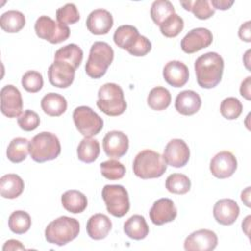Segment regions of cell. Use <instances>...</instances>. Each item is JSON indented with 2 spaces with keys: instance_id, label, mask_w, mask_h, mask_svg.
I'll return each mask as SVG.
<instances>
[{
  "instance_id": "6da1fadb",
  "label": "cell",
  "mask_w": 251,
  "mask_h": 251,
  "mask_svg": "<svg viewBox=\"0 0 251 251\" xmlns=\"http://www.w3.org/2000/svg\"><path fill=\"white\" fill-rule=\"evenodd\" d=\"M197 83L202 88L217 86L223 76L224 60L216 52H208L198 57L194 63Z\"/></svg>"
},
{
  "instance_id": "7a4b0ae2",
  "label": "cell",
  "mask_w": 251,
  "mask_h": 251,
  "mask_svg": "<svg viewBox=\"0 0 251 251\" xmlns=\"http://www.w3.org/2000/svg\"><path fill=\"white\" fill-rule=\"evenodd\" d=\"M167 163L164 157L153 150L140 151L134 158L132 169L136 176L142 179L157 178L167 171Z\"/></svg>"
},
{
  "instance_id": "3957f363",
  "label": "cell",
  "mask_w": 251,
  "mask_h": 251,
  "mask_svg": "<svg viewBox=\"0 0 251 251\" xmlns=\"http://www.w3.org/2000/svg\"><path fill=\"white\" fill-rule=\"evenodd\" d=\"M79 233V223L76 219L62 216L48 224L45 228V238L49 243L58 246L73 241Z\"/></svg>"
},
{
  "instance_id": "277c9868",
  "label": "cell",
  "mask_w": 251,
  "mask_h": 251,
  "mask_svg": "<svg viewBox=\"0 0 251 251\" xmlns=\"http://www.w3.org/2000/svg\"><path fill=\"white\" fill-rule=\"evenodd\" d=\"M114 60L113 48L104 41H96L92 44L89 56L85 64V73L91 78L102 77Z\"/></svg>"
},
{
  "instance_id": "5b68a950",
  "label": "cell",
  "mask_w": 251,
  "mask_h": 251,
  "mask_svg": "<svg viewBox=\"0 0 251 251\" xmlns=\"http://www.w3.org/2000/svg\"><path fill=\"white\" fill-rule=\"evenodd\" d=\"M96 105L104 114L111 117L122 115L127 107L122 87L113 82L105 83L99 88Z\"/></svg>"
},
{
  "instance_id": "8992f818",
  "label": "cell",
  "mask_w": 251,
  "mask_h": 251,
  "mask_svg": "<svg viewBox=\"0 0 251 251\" xmlns=\"http://www.w3.org/2000/svg\"><path fill=\"white\" fill-rule=\"evenodd\" d=\"M29 154L33 161L44 163L56 159L61 153L59 138L52 132L42 131L29 141Z\"/></svg>"
},
{
  "instance_id": "52a82bcc",
  "label": "cell",
  "mask_w": 251,
  "mask_h": 251,
  "mask_svg": "<svg viewBox=\"0 0 251 251\" xmlns=\"http://www.w3.org/2000/svg\"><path fill=\"white\" fill-rule=\"evenodd\" d=\"M102 198L107 211L117 218H122L129 211V197L127 190L120 184H106L102 189Z\"/></svg>"
},
{
  "instance_id": "ba28073f",
  "label": "cell",
  "mask_w": 251,
  "mask_h": 251,
  "mask_svg": "<svg viewBox=\"0 0 251 251\" xmlns=\"http://www.w3.org/2000/svg\"><path fill=\"white\" fill-rule=\"evenodd\" d=\"M73 119L76 129L84 137H92L103 128L102 118L87 106L76 107L74 110Z\"/></svg>"
},
{
  "instance_id": "9c48e42d",
  "label": "cell",
  "mask_w": 251,
  "mask_h": 251,
  "mask_svg": "<svg viewBox=\"0 0 251 251\" xmlns=\"http://www.w3.org/2000/svg\"><path fill=\"white\" fill-rule=\"evenodd\" d=\"M34 30L39 38L45 39L52 44H58L67 40L71 32L68 25L55 22L48 16H40L36 20Z\"/></svg>"
},
{
  "instance_id": "30bf717a",
  "label": "cell",
  "mask_w": 251,
  "mask_h": 251,
  "mask_svg": "<svg viewBox=\"0 0 251 251\" xmlns=\"http://www.w3.org/2000/svg\"><path fill=\"white\" fill-rule=\"evenodd\" d=\"M163 157L167 165L175 168H181L188 163L190 150L184 140L174 138L167 143Z\"/></svg>"
},
{
  "instance_id": "8fae6325",
  "label": "cell",
  "mask_w": 251,
  "mask_h": 251,
  "mask_svg": "<svg viewBox=\"0 0 251 251\" xmlns=\"http://www.w3.org/2000/svg\"><path fill=\"white\" fill-rule=\"evenodd\" d=\"M213 41L212 32L205 27H196L188 31L180 41V47L186 54L195 53L211 45Z\"/></svg>"
},
{
  "instance_id": "7c38bea8",
  "label": "cell",
  "mask_w": 251,
  "mask_h": 251,
  "mask_svg": "<svg viewBox=\"0 0 251 251\" xmlns=\"http://www.w3.org/2000/svg\"><path fill=\"white\" fill-rule=\"evenodd\" d=\"M1 112L8 118L19 117L23 110V98L20 90L8 84L2 87L0 91Z\"/></svg>"
},
{
  "instance_id": "4fadbf2b",
  "label": "cell",
  "mask_w": 251,
  "mask_h": 251,
  "mask_svg": "<svg viewBox=\"0 0 251 251\" xmlns=\"http://www.w3.org/2000/svg\"><path fill=\"white\" fill-rule=\"evenodd\" d=\"M218 245L217 234L210 229H198L190 233L184 240L186 251H211Z\"/></svg>"
},
{
  "instance_id": "5bb4252c",
  "label": "cell",
  "mask_w": 251,
  "mask_h": 251,
  "mask_svg": "<svg viewBox=\"0 0 251 251\" xmlns=\"http://www.w3.org/2000/svg\"><path fill=\"white\" fill-rule=\"evenodd\" d=\"M237 169V161L229 151L217 153L210 162V171L214 176L220 179L231 176Z\"/></svg>"
},
{
  "instance_id": "9a60e30c",
  "label": "cell",
  "mask_w": 251,
  "mask_h": 251,
  "mask_svg": "<svg viewBox=\"0 0 251 251\" xmlns=\"http://www.w3.org/2000/svg\"><path fill=\"white\" fill-rule=\"evenodd\" d=\"M75 70L66 62L54 61L48 68L49 82L58 88H67L71 86L75 79Z\"/></svg>"
},
{
  "instance_id": "2e32d148",
  "label": "cell",
  "mask_w": 251,
  "mask_h": 251,
  "mask_svg": "<svg viewBox=\"0 0 251 251\" xmlns=\"http://www.w3.org/2000/svg\"><path fill=\"white\" fill-rule=\"evenodd\" d=\"M128 145V137L123 131H109L103 138L104 152L111 158H122L127 152Z\"/></svg>"
},
{
  "instance_id": "e0dca14e",
  "label": "cell",
  "mask_w": 251,
  "mask_h": 251,
  "mask_svg": "<svg viewBox=\"0 0 251 251\" xmlns=\"http://www.w3.org/2000/svg\"><path fill=\"white\" fill-rule=\"evenodd\" d=\"M177 215V210L170 198H160L153 203L149 211L151 222L156 226L173 222Z\"/></svg>"
},
{
  "instance_id": "ac0fdd59",
  "label": "cell",
  "mask_w": 251,
  "mask_h": 251,
  "mask_svg": "<svg viewBox=\"0 0 251 251\" xmlns=\"http://www.w3.org/2000/svg\"><path fill=\"white\" fill-rule=\"evenodd\" d=\"M238 204L229 198L221 199L216 202L213 208V216L217 223L223 226L232 225L239 216Z\"/></svg>"
},
{
  "instance_id": "d6986e66",
  "label": "cell",
  "mask_w": 251,
  "mask_h": 251,
  "mask_svg": "<svg viewBox=\"0 0 251 251\" xmlns=\"http://www.w3.org/2000/svg\"><path fill=\"white\" fill-rule=\"evenodd\" d=\"M114 25L112 14L105 9L93 10L86 19L87 29L95 34L102 35L110 31Z\"/></svg>"
},
{
  "instance_id": "ffe728a7",
  "label": "cell",
  "mask_w": 251,
  "mask_h": 251,
  "mask_svg": "<svg viewBox=\"0 0 251 251\" xmlns=\"http://www.w3.org/2000/svg\"><path fill=\"white\" fill-rule=\"evenodd\" d=\"M163 76L168 84L174 87L183 86L189 78V71L185 64L180 61H170L163 69Z\"/></svg>"
},
{
  "instance_id": "44dd1931",
  "label": "cell",
  "mask_w": 251,
  "mask_h": 251,
  "mask_svg": "<svg viewBox=\"0 0 251 251\" xmlns=\"http://www.w3.org/2000/svg\"><path fill=\"white\" fill-rule=\"evenodd\" d=\"M202 101L199 94L193 90H183L176 95L175 108L183 116H191L197 113Z\"/></svg>"
},
{
  "instance_id": "7402d4cb",
  "label": "cell",
  "mask_w": 251,
  "mask_h": 251,
  "mask_svg": "<svg viewBox=\"0 0 251 251\" xmlns=\"http://www.w3.org/2000/svg\"><path fill=\"white\" fill-rule=\"evenodd\" d=\"M112 229V222L104 214H95L91 216L86 224V231L90 238L94 240L104 239Z\"/></svg>"
},
{
  "instance_id": "603a6c76",
  "label": "cell",
  "mask_w": 251,
  "mask_h": 251,
  "mask_svg": "<svg viewBox=\"0 0 251 251\" xmlns=\"http://www.w3.org/2000/svg\"><path fill=\"white\" fill-rule=\"evenodd\" d=\"M24 188V180L16 174H7L0 178V194L4 198L15 199L19 197Z\"/></svg>"
},
{
  "instance_id": "cb8c5ba5",
  "label": "cell",
  "mask_w": 251,
  "mask_h": 251,
  "mask_svg": "<svg viewBox=\"0 0 251 251\" xmlns=\"http://www.w3.org/2000/svg\"><path fill=\"white\" fill-rule=\"evenodd\" d=\"M41 109L51 117H59L67 110L68 103L66 98L58 93L50 92L43 96L40 102Z\"/></svg>"
},
{
  "instance_id": "d4e9b609",
  "label": "cell",
  "mask_w": 251,
  "mask_h": 251,
  "mask_svg": "<svg viewBox=\"0 0 251 251\" xmlns=\"http://www.w3.org/2000/svg\"><path fill=\"white\" fill-rule=\"evenodd\" d=\"M125 233L131 239H144L149 233V226L141 215H133L124 224Z\"/></svg>"
},
{
  "instance_id": "484cf974",
  "label": "cell",
  "mask_w": 251,
  "mask_h": 251,
  "mask_svg": "<svg viewBox=\"0 0 251 251\" xmlns=\"http://www.w3.org/2000/svg\"><path fill=\"white\" fill-rule=\"evenodd\" d=\"M61 201L65 210L73 214L82 213L87 207L86 196L75 189H71L63 193Z\"/></svg>"
},
{
  "instance_id": "4316f807",
  "label": "cell",
  "mask_w": 251,
  "mask_h": 251,
  "mask_svg": "<svg viewBox=\"0 0 251 251\" xmlns=\"http://www.w3.org/2000/svg\"><path fill=\"white\" fill-rule=\"evenodd\" d=\"M83 59V51L82 49L75 44L70 43L58 49L54 55V61H62L70 64L76 70Z\"/></svg>"
},
{
  "instance_id": "83f0119b",
  "label": "cell",
  "mask_w": 251,
  "mask_h": 251,
  "mask_svg": "<svg viewBox=\"0 0 251 251\" xmlns=\"http://www.w3.org/2000/svg\"><path fill=\"white\" fill-rule=\"evenodd\" d=\"M139 35L140 34L135 26L124 25L116 29L113 39L118 47L127 51L133 45Z\"/></svg>"
},
{
  "instance_id": "f1b7e54d",
  "label": "cell",
  "mask_w": 251,
  "mask_h": 251,
  "mask_svg": "<svg viewBox=\"0 0 251 251\" xmlns=\"http://www.w3.org/2000/svg\"><path fill=\"white\" fill-rule=\"evenodd\" d=\"M25 25V15L17 10H9L1 15L0 26L9 33L19 32Z\"/></svg>"
},
{
  "instance_id": "f546056e",
  "label": "cell",
  "mask_w": 251,
  "mask_h": 251,
  "mask_svg": "<svg viewBox=\"0 0 251 251\" xmlns=\"http://www.w3.org/2000/svg\"><path fill=\"white\" fill-rule=\"evenodd\" d=\"M77 158L86 164L94 162L100 154V144L97 139L91 137H84L78 144Z\"/></svg>"
},
{
  "instance_id": "4dcf8cb0",
  "label": "cell",
  "mask_w": 251,
  "mask_h": 251,
  "mask_svg": "<svg viewBox=\"0 0 251 251\" xmlns=\"http://www.w3.org/2000/svg\"><path fill=\"white\" fill-rule=\"evenodd\" d=\"M172 101L170 91L163 86L152 88L147 96L148 106L155 111H163L167 109Z\"/></svg>"
},
{
  "instance_id": "1f68e13d",
  "label": "cell",
  "mask_w": 251,
  "mask_h": 251,
  "mask_svg": "<svg viewBox=\"0 0 251 251\" xmlns=\"http://www.w3.org/2000/svg\"><path fill=\"white\" fill-rule=\"evenodd\" d=\"M29 141L25 137L12 139L7 147V157L13 163H21L29 153Z\"/></svg>"
},
{
  "instance_id": "d6a6232c",
  "label": "cell",
  "mask_w": 251,
  "mask_h": 251,
  "mask_svg": "<svg viewBox=\"0 0 251 251\" xmlns=\"http://www.w3.org/2000/svg\"><path fill=\"white\" fill-rule=\"evenodd\" d=\"M180 5L186 10L194 14V16L200 20H207L215 14V9L211 6L208 0H187L180 1Z\"/></svg>"
},
{
  "instance_id": "836d02e7",
  "label": "cell",
  "mask_w": 251,
  "mask_h": 251,
  "mask_svg": "<svg viewBox=\"0 0 251 251\" xmlns=\"http://www.w3.org/2000/svg\"><path fill=\"white\" fill-rule=\"evenodd\" d=\"M8 226L11 231L16 234H24L25 233L30 226H31V219L30 216L22 210H18L13 212L8 220Z\"/></svg>"
},
{
  "instance_id": "e575fe53",
  "label": "cell",
  "mask_w": 251,
  "mask_h": 251,
  "mask_svg": "<svg viewBox=\"0 0 251 251\" xmlns=\"http://www.w3.org/2000/svg\"><path fill=\"white\" fill-rule=\"evenodd\" d=\"M174 14H176L175 7L168 0L154 1L151 6V18L153 22L158 25H160L163 22H165L169 17H171Z\"/></svg>"
},
{
  "instance_id": "d590c367",
  "label": "cell",
  "mask_w": 251,
  "mask_h": 251,
  "mask_svg": "<svg viewBox=\"0 0 251 251\" xmlns=\"http://www.w3.org/2000/svg\"><path fill=\"white\" fill-rule=\"evenodd\" d=\"M166 188L174 194H185L190 190L191 181L183 174H172L166 179Z\"/></svg>"
},
{
  "instance_id": "8d00e7d4",
  "label": "cell",
  "mask_w": 251,
  "mask_h": 251,
  "mask_svg": "<svg viewBox=\"0 0 251 251\" xmlns=\"http://www.w3.org/2000/svg\"><path fill=\"white\" fill-rule=\"evenodd\" d=\"M101 175L110 180H118L124 177L126 167L117 160H108L100 164Z\"/></svg>"
},
{
  "instance_id": "74e56055",
  "label": "cell",
  "mask_w": 251,
  "mask_h": 251,
  "mask_svg": "<svg viewBox=\"0 0 251 251\" xmlns=\"http://www.w3.org/2000/svg\"><path fill=\"white\" fill-rule=\"evenodd\" d=\"M161 33L169 38L176 37L178 35L184 26L183 19L177 14H174L169 17L165 22H163L160 25Z\"/></svg>"
},
{
  "instance_id": "f35d334b",
  "label": "cell",
  "mask_w": 251,
  "mask_h": 251,
  "mask_svg": "<svg viewBox=\"0 0 251 251\" xmlns=\"http://www.w3.org/2000/svg\"><path fill=\"white\" fill-rule=\"evenodd\" d=\"M242 104L235 97L225 98L220 106V112L222 116L227 120H235L242 113Z\"/></svg>"
},
{
  "instance_id": "ab89813d",
  "label": "cell",
  "mask_w": 251,
  "mask_h": 251,
  "mask_svg": "<svg viewBox=\"0 0 251 251\" xmlns=\"http://www.w3.org/2000/svg\"><path fill=\"white\" fill-rule=\"evenodd\" d=\"M56 18L58 23L63 25H73L79 21V13L76 6L73 3H67L65 6L56 11Z\"/></svg>"
},
{
  "instance_id": "60d3db41",
  "label": "cell",
  "mask_w": 251,
  "mask_h": 251,
  "mask_svg": "<svg viewBox=\"0 0 251 251\" xmlns=\"http://www.w3.org/2000/svg\"><path fill=\"white\" fill-rule=\"evenodd\" d=\"M22 85L27 92H38L43 86L42 75L36 71L25 72L22 76Z\"/></svg>"
},
{
  "instance_id": "b9f144b4",
  "label": "cell",
  "mask_w": 251,
  "mask_h": 251,
  "mask_svg": "<svg viewBox=\"0 0 251 251\" xmlns=\"http://www.w3.org/2000/svg\"><path fill=\"white\" fill-rule=\"evenodd\" d=\"M40 124V118L32 110H25L18 117V125L25 131H32Z\"/></svg>"
},
{
  "instance_id": "7bdbcfd3",
  "label": "cell",
  "mask_w": 251,
  "mask_h": 251,
  "mask_svg": "<svg viewBox=\"0 0 251 251\" xmlns=\"http://www.w3.org/2000/svg\"><path fill=\"white\" fill-rule=\"evenodd\" d=\"M151 48H152V45L150 40L144 35H139L138 38L133 43V45L127 50V52L132 56L141 57L148 54Z\"/></svg>"
},
{
  "instance_id": "ee69618b",
  "label": "cell",
  "mask_w": 251,
  "mask_h": 251,
  "mask_svg": "<svg viewBox=\"0 0 251 251\" xmlns=\"http://www.w3.org/2000/svg\"><path fill=\"white\" fill-rule=\"evenodd\" d=\"M250 21L245 22L244 24H242L239 27L238 30V36L241 40L246 41V42H250L251 41V31H250Z\"/></svg>"
},
{
  "instance_id": "f6af8a7d",
  "label": "cell",
  "mask_w": 251,
  "mask_h": 251,
  "mask_svg": "<svg viewBox=\"0 0 251 251\" xmlns=\"http://www.w3.org/2000/svg\"><path fill=\"white\" fill-rule=\"evenodd\" d=\"M234 1L232 0H211L210 4L211 6L216 10H227L233 5Z\"/></svg>"
},
{
  "instance_id": "bcb514c9",
  "label": "cell",
  "mask_w": 251,
  "mask_h": 251,
  "mask_svg": "<svg viewBox=\"0 0 251 251\" xmlns=\"http://www.w3.org/2000/svg\"><path fill=\"white\" fill-rule=\"evenodd\" d=\"M2 249H3V251H7V250L15 251V250H25V247L19 240L10 239V240L5 242V244H4Z\"/></svg>"
},
{
  "instance_id": "7dc6e473",
  "label": "cell",
  "mask_w": 251,
  "mask_h": 251,
  "mask_svg": "<svg viewBox=\"0 0 251 251\" xmlns=\"http://www.w3.org/2000/svg\"><path fill=\"white\" fill-rule=\"evenodd\" d=\"M250 86H251V77L247 76L240 85V94L243 96L246 100H250Z\"/></svg>"
},
{
  "instance_id": "c3c4849f",
  "label": "cell",
  "mask_w": 251,
  "mask_h": 251,
  "mask_svg": "<svg viewBox=\"0 0 251 251\" xmlns=\"http://www.w3.org/2000/svg\"><path fill=\"white\" fill-rule=\"evenodd\" d=\"M249 195H250V187H246L245 190L241 192V200L242 202L247 206L250 207V201H249Z\"/></svg>"
}]
</instances>
